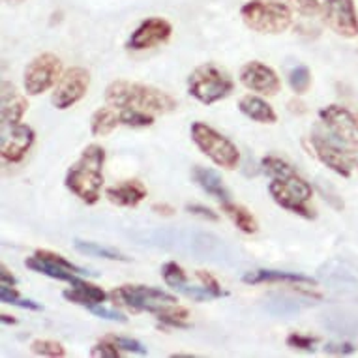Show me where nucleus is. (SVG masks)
I'll use <instances>...</instances> for the list:
<instances>
[{
    "mask_svg": "<svg viewBox=\"0 0 358 358\" xmlns=\"http://www.w3.org/2000/svg\"><path fill=\"white\" fill-rule=\"evenodd\" d=\"M233 90L235 81L214 62L197 66L188 77V94L206 107L229 98Z\"/></svg>",
    "mask_w": 358,
    "mask_h": 358,
    "instance_id": "4",
    "label": "nucleus"
},
{
    "mask_svg": "<svg viewBox=\"0 0 358 358\" xmlns=\"http://www.w3.org/2000/svg\"><path fill=\"white\" fill-rule=\"evenodd\" d=\"M115 345L122 352H137V355H147V347L143 345L141 341L134 340V338H126V336H109Z\"/></svg>",
    "mask_w": 358,
    "mask_h": 358,
    "instance_id": "37",
    "label": "nucleus"
},
{
    "mask_svg": "<svg viewBox=\"0 0 358 358\" xmlns=\"http://www.w3.org/2000/svg\"><path fill=\"white\" fill-rule=\"evenodd\" d=\"M30 351L38 357L62 358L66 357V347L55 340H34L30 343Z\"/></svg>",
    "mask_w": 358,
    "mask_h": 358,
    "instance_id": "33",
    "label": "nucleus"
},
{
    "mask_svg": "<svg viewBox=\"0 0 358 358\" xmlns=\"http://www.w3.org/2000/svg\"><path fill=\"white\" fill-rule=\"evenodd\" d=\"M238 79L248 90L261 96H276L282 90V79L274 68L261 60H250L241 68Z\"/></svg>",
    "mask_w": 358,
    "mask_h": 358,
    "instance_id": "11",
    "label": "nucleus"
},
{
    "mask_svg": "<svg viewBox=\"0 0 358 358\" xmlns=\"http://www.w3.org/2000/svg\"><path fill=\"white\" fill-rule=\"evenodd\" d=\"M109 299L115 306L128 308L129 311H148V313H159L165 306L178 302L175 294L162 291L150 285H120L109 293Z\"/></svg>",
    "mask_w": 358,
    "mask_h": 358,
    "instance_id": "6",
    "label": "nucleus"
},
{
    "mask_svg": "<svg viewBox=\"0 0 358 358\" xmlns=\"http://www.w3.org/2000/svg\"><path fill=\"white\" fill-rule=\"evenodd\" d=\"M106 103L117 109L136 107L152 115H167L176 111L178 107V101L162 88L145 83L126 81V79H117L107 85Z\"/></svg>",
    "mask_w": 358,
    "mask_h": 358,
    "instance_id": "2",
    "label": "nucleus"
},
{
    "mask_svg": "<svg viewBox=\"0 0 358 358\" xmlns=\"http://www.w3.org/2000/svg\"><path fill=\"white\" fill-rule=\"evenodd\" d=\"M285 343H287V347H291V349H296V351L313 352L315 351V345L319 343V338H315V336L300 334V332H291V334L285 338Z\"/></svg>",
    "mask_w": 358,
    "mask_h": 358,
    "instance_id": "34",
    "label": "nucleus"
},
{
    "mask_svg": "<svg viewBox=\"0 0 358 358\" xmlns=\"http://www.w3.org/2000/svg\"><path fill=\"white\" fill-rule=\"evenodd\" d=\"M118 126H122L120 124V111L109 103L106 107L96 109L90 117V134L94 137L111 136Z\"/></svg>",
    "mask_w": 358,
    "mask_h": 358,
    "instance_id": "23",
    "label": "nucleus"
},
{
    "mask_svg": "<svg viewBox=\"0 0 358 358\" xmlns=\"http://www.w3.org/2000/svg\"><path fill=\"white\" fill-rule=\"evenodd\" d=\"M195 276L199 278L201 285L208 291V293L214 296V300L216 299H222V296H227V291H223L222 289V283L217 282L216 278L212 276L210 272L206 271H197L195 272Z\"/></svg>",
    "mask_w": 358,
    "mask_h": 358,
    "instance_id": "35",
    "label": "nucleus"
},
{
    "mask_svg": "<svg viewBox=\"0 0 358 358\" xmlns=\"http://www.w3.org/2000/svg\"><path fill=\"white\" fill-rule=\"evenodd\" d=\"M118 111H120V124L126 126V128H150L156 122L152 113L141 111V109H136V107H124V109H118Z\"/></svg>",
    "mask_w": 358,
    "mask_h": 358,
    "instance_id": "28",
    "label": "nucleus"
},
{
    "mask_svg": "<svg viewBox=\"0 0 358 358\" xmlns=\"http://www.w3.org/2000/svg\"><path fill=\"white\" fill-rule=\"evenodd\" d=\"M0 321L4 324H17V319L12 317V315H8V313H2V315H0Z\"/></svg>",
    "mask_w": 358,
    "mask_h": 358,
    "instance_id": "44",
    "label": "nucleus"
},
{
    "mask_svg": "<svg viewBox=\"0 0 358 358\" xmlns=\"http://www.w3.org/2000/svg\"><path fill=\"white\" fill-rule=\"evenodd\" d=\"M324 351L330 352V355H352L357 351V347L352 343H347V341H341V343H329L324 347Z\"/></svg>",
    "mask_w": 358,
    "mask_h": 358,
    "instance_id": "40",
    "label": "nucleus"
},
{
    "mask_svg": "<svg viewBox=\"0 0 358 358\" xmlns=\"http://www.w3.org/2000/svg\"><path fill=\"white\" fill-rule=\"evenodd\" d=\"M10 2H13V4H19V2H24V0H10Z\"/></svg>",
    "mask_w": 358,
    "mask_h": 358,
    "instance_id": "45",
    "label": "nucleus"
},
{
    "mask_svg": "<svg viewBox=\"0 0 358 358\" xmlns=\"http://www.w3.org/2000/svg\"><path fill=\"white\" fill-rule=\"evenodd\" d=\"M189 134H192V141L195 143V147L199 148L212 164L225 171H233L238 167L241 152L229 137H225L216 128H212L201 120L192 124Z\"/></svg>",
    "mask_w": 358,
    "mask_h": 358,
    "instance_id": "5",
    "label": "nucleus"
},
{
    "mask_svg": "<svg viewBox=\"0 0 358 358\" xmlns=\"http://www.w3.org/2000/svg\"><path fill=\"white\" fill-rule=\"evenodd\" d=\"M261 165H263V169L266 175L271 176V178H276L282 184H285L291 192L294 194H299L302 199L311 201L313 197V188H311V184L306 180L304 176L299 175V171L294 169L293 165L285 162L280 156H274V154H268V156H264L261 159Z\"/></svg>",
    "mask_w": 358,
    "mask_h": 358,
    "instance_id": "14",
    "label": "nucleus"
},
{
    "mask_svg": "<svg viewBox=\"0 0 358 358\" xmlns=\"http://www.w3.org/2000/svg\"><path fill=\"white\" fill-rule=\"evenodd\" d=\"M76 250L83 255L88 257H98V259H107V261H120V263H129V257L122 255L117 250L107 246H100L98 242H88V241H76Z\"/></svg>",
    "mask_w": 358,
    "mask_h": 358,
    "instance_id": "25",
    "label": "nucleus"
},
{
    "mask_svg": "<svg viewBox=\"0 0 358 358\" xmlns=\"http://www.w3.org/2000/svg\"><path fill=\"white\" fill-rule=\"evenodd\" d=\"M120 349L115 345V341L111 338H106V340L98 341L96 345H92L90 349V355L98 358H118L120 357Z\"/></svg>",
    "mask_w": 358,
    "mask_h": 358,
    "instance_id": "36",
    "label": "nucleus"
},
{
    "mask_svg": "<svg viewBox=\"0 0 358 358\" xmlns=\"http://www.w3.org/2000/svg\"><path fill=\"white\" fill-rule=\"evenodd\" d=\"M173 34V24L164 17H148L129 36L126 48L131 51H147L167 43Z\"/></svg>",
    "mask_w": 358,
    "mask_h": 358,
    "instance_id": "15",
    "label": "nucleus"
},
{
    "mask_svg": "<svg viewBox=\"0 0 358 358\" xmlns=\"http://www.w3.org/2000/svg\"><path fill=\"white\" fill-rule=\"evenodd\" d=\"M107 152L101 145H87L83 148L81 156L76 164L66 171L64 186L68 192L76 195L85 205H96L101 197L103 188V165H106Z\"/></svg>",
    "mask_w": 358,
    "mask_h": 358,
    "instance_id": "1",
    "label": "nucleus"
},
{
    "mask_svg": "<svg viewBox=\"0 0 358 358\" xmlns=\"http://www.w3.org/2000/svg\"><path fill=\"white\" fill-rule=\"evenodd\" d=\"M319 120L323 131L338 145L345 147L351 152H358V122L357 115H352L347 107L327 106L319 111Z\"/></svg>",
    "mask_w": 358,
    "mask_h": 358,
    "instance_id": "8",
    "label": "nucleus"
},
{
    "mask_svg": "<svg viewBox=\"0 0 358 358\" xmlns=\"http://www.w3.org/2000/svg\"><path fill=\"white\" fill-rule=\"evenodd\" d=\"M0 283H4V285H13V287L19 283L17 278L13 276V272L10 271L4 263L0 264Z\"/></svg>",
    "mask_w": 358,
    "mask_h": 358,
    "instance_id": "42",
    "label": "nucleus"
},
{
    "mask_svg": "<svg viewBox=\"0 0 358 358\" xmlns=\"http://www.w3.org/2000/svg\"><path fill=\"white\" fill-rule=\"evenodd\" d=\"M311 147L315 158L323 165H327L336 175L349 178L352 169L358 167V152H351L345 147H341L334 139H330L323 129H315L310 137Z\"/></svg>",
    "mask_w": 358,
    "mask_h": 358,
    "instance_id": "9",
    "label": "nucleus"
},
{
    "mask_svg": "<svg viewBox=\"0 0 358 358\" xmlns=\"http://www.w3.org/2000/svg\"><path fill=\"white\" fill-rule=\"evenodd\" d=\"M71 287L62 291V296H64L68 302L77 306H85V308H92V306L103 304L107 299H109V293H106L103 289L94 285V283L83 280V276H77L73 282L70 283Z\"/></svg>",
    "mask_w": 358,
    "mask_h": 358,
    "instance_id": "20",
    "label": "nucleus"
},
{
    "mask_svg": "<svg viewBox=\"0 0 358 358\" xmlns=\"http://www.w3.org/2000/svg\"><path fill=\"white\" fill-rule=\"evenodd\" d=\"M24 266H27V268H30L32 272H38V274H43V276L53 278V280H59V282L71 283L77 278V274H73V272L57 268V266H53V264H49V263H45V261L38 259L36 255H32V257L27 259V261H24Z\"/></svg>",
    "mask_w": 358,
    "mask_h": 358,
    "instance_id": "26",
    "label": "nucleus"
},
{
    "mask_svg": "<svg viewBox=\"0 0 358 358\" xmlns=\"http://www.w3.org/2000/svg\"><path fill=\"white\" fill-rule=\"evenodd\" d=\"M162 278H164V282L169 285L171 289H175V291H180L182 287L188 285V274L184 272V268L175 261H169V263H165L162 266Z\"/></svg>",
    "mask_w": 358,
    "mask_h": 358,
    "instance_id": "31",
    "label": "nucleus"
},
{
    "mask_svg": "<svg viewBox=\"0 0 358 358\" xmlns=\"http://www.w3.org/2000/svg\"><path fill=\"white\" fill-rule=\"evenodd\" d=\"M62 60L55 53H41L30 60L23 71V87L27 96L48 92L62 77Z\"/></svg>",
    "mask_w": 358,
    "mask_h": 358,
    "instance_id": "7",
    "label": "nucleus"
},
{
    "mask_svg": "<svg viewBox=\"0 0 358 358\" xmlns=\"http://www.w3.org/2000/svg\"><path fill=\"white\" fill-rule=\"evenodd\" d=\"M90 88V73L81 66H73L62 73L60 81L55 85L53 94H51V103L55 109L66 111L87 96Z\"/></svg>",
    "mask_w": 358,
    "mask_h": 358,
    "instance_id": "10",
    "label": "nucleus"
},
{
    "mask_svg": "<svg viewBox=\"0 0 358 358\" xmlns=\"http://www.w3.org/2000/svg\"><path fill=\"white\" fill-rule=\"evenodd\" d=\"M147 186L137 178H129V180L109 186L106 189V197L109 203L117 206H126V208H134V206L141 205L143 201L147 199Z\"/></svg>",
    "mask_w": 358,
    "mask_h": 358,
    "instance_id": "19",
    "label": "nucleus"
},
{
    "mask_svg": "<svg viewBox=\"0 0 358 358\" xmlns=\"http://www.w3.org/2000/svg\"><path fill=\"white\" fill-rule=\"evenodd\" d=\"M0 300H2L4 304L17 306V308H23V310H32V311L43 310L41 304H38V302H34V300H30V299H23L13 285H4V283H0Z\"/></svg>",
    "mask_w": 358,
    "mask_h": 358,
    "instance_id": "30",
    "label": "nucleus"
},
{
    "mask_svg": "<svg viewBox=\"0 0 358 358\" xmlns=\"http://www.w3.org/2000/svg\"><path fill=\"white\" fill-rule=\"evenodd\" d=\"M242 282L248 285H261V283H285V285H317V280L299 272L285 271H268V268H259V271H250L242 276Z\"/></svg>",
    "mask_w": 358,
    "mask_h": 358,
    "instance_id": "18",
    "label": "nucleus"
},
{
    "mask_svg": "<svg viewBox=\"0 0 358 358\" xmlns=\"http://www.w3.org/2000/svg\"><path fill=\"white\" fill-rule=\"evenodd\" d=\"M186 212H189V214H194V216L197 217H203L206 222H220V214L212 210L210 206L194 203V205H186Z\"/></svg>",
    "mask_w": 358,
    "mask_h": 358,
    "instance_id": "39",
    "label": "nucleus"
},
{
    "mask_svg": "<svg viewBox=\"0 0 358 358\" xmlns=\"http://www.w3.org/2000/svg\"><path fill=\"white\" fill-rule=\"evenodd\" d=\"M357 122H358V115H357Z\"/></svg>",
    "mask_w": 358,
    "mask_h": 358,
    "instance_id": "46",
    "label": "nucleus"
},
{
    "mask_svg": "<svg viewBox=\"0 0 358 358\" xmlns=\"http://www.w3.org/2000/svg\"><path fill=\"white\" fill-rule=\"evenodd\" d=\"M293 12L304 15V17H323L324 10L329 6L330 0H287Z\"/></svg>",
    "mask_w": 358,
    "mask_h": 358,
    "instance_id": "32",
    "label": "nucleus"
},
{
    "mask_svg": "<svg viewBox=\"0 0 358 358\" xmlns=\"http://www.w3.org/2000/svg\"><path fill=\"white\" fill-rule=\"evenodd\" d=\"M29 111V100L19 88L10 81H2V92H0V120L2 128L15 126L23 122L24 113Z\"/></svg>",
    "mask_w": 358,
    "mask_h": 358,
    "instance_id": "16",
    "label": "nucleus"
},
{
    "mask_svg": "<svg viewBox=\"0 0 358 358\" xmlns=\"http://www.w3.org/2000/svg\"><path fill=\"white\" fill-rule=\"evenodd\" d=\"M152 212H156L158 216L171 217V216H175L176 208L173 205H169V203H154Z\"/></svg>",
    "mask_w": 358,
    "mask_h": 358,
    "instance_id": "43",
    "label": "nucleus"
},
{
    "mask_svg": "<svg viewBox=\"0 0 358 358\" xmlns=\"http://www.w3.org/2000/svg\"><path fill=\"white\" fill-rule=\"evenodd\" d=\"M248 29L257 34H283L293 24V8L283 0H248L241 8Z\"/></svg>",
    "mask_w": 358,
    "mask_h": 358,
    "instance_id": "3",
    "label": "nucleus"
},
{
    "mask_svg": "<svg viewBox=\"0 0 358 358\" xmlns=\"http://www.w3.org/2000/svg\"><path fill=\"white\" fill-rule=\"evenodd\" d=\"M268 194H271V197L274 199V203H276L278 206H282L285 210L293 212L296 216L304 217V220H315V217H317V212L308 205L310 201L302 199L299 194L291 192L285 184H282L280 180H276V178H272L271 184H268Z\"/></svg>",
    "mask_w": 358,
    "mask_h": 358,
    "instance_id": "17",
    "label": "nucleus"
},
{
    "mask_svg": "<svg viewBox=\"0 0 358 358\" xmlns=\"http://www.w3.org/2000/svg\"><path fill=\"white\" fill-rule=\"evenodd\" d=\"M238 111L246 118L253 120L257 124H276L278 115L274 111V107L268 101L255 94L242 96L238 100Z\"/></svg>",
    "mask_w": 358,
    "mask_h": 358,
    "instance_id": "22",
    "label": "nucleus"
},
{
    "mask_svg": "<svg viewBox=\"0 0 358 358\" xmlns=\"http://www.w3.org/2000/svg\"><path fill=\"white\" fill-rule=\"evenodd\" d=\"M192 178L205 194L220 201V205L225 201H231V192L225 188V182H223V178L217 171L210 169V167H203V165H195L192 169Z\"/></svg>",
    "mask_w": 358,
    "mask_h": 358,
    "instance_id": "21",
    "label": "nucleus"
},
{
    "mask_svg": "<svg viewBox=\"0 0 358 358\" xmlns=\"http://www.w3.org/2000/svg\"><path fill=\"white\" fill-rule=\"evenodd\" d=\"M323 21L334 34L345 40L358 36V12L355 0H330L323 13Z\"/></svg>",
    "mask_w": 358,
    "mask_h": 358,
    "instance_id": "13",
    "label": "nucleus"
},
{
    "mask_svg": "<svg viewBox=\"0 0 358 358\" xmlns=\"http://www.w3.org/2000/svg\"><path fill=\"white\" fill-rule=\"evenodd\" d=\"M156 319H158L162 324H165V327H171V329H189V327H192L186 319L173 317V315H158Z\"/></svg>",
    "mask_w": 358,
    "mask_h": 358,
    "instance_id": "41",
    "label": "nucleus"
},
{
    "mask_svg": "<svg viewBox=\"0 0 358 358\" xmlns=\"http://www.w3.org/2000/svg\"><path fill=\"white\" fill-rule=\"evenodd\" d=\"M36 141V131L29 124H15L2 128L0 139V156L6 164H19L29 154Z\"/></svg>",
    "mask_w": 358,
    "mask_h": 358,
    "instance_id": "12",
    "label": "nucleus"
},
{
    "mask_svg": "<svg viewBox=\"0 0 358 358\" xmlns=\"http://www.w3.org/2000/svg\"><path fill=\"white\" fill-rule=\"evenodd\" d=\"M222 210L231 222L235 223L236 229L242 231L244 235H255L259 231L257 217L253 216L244 205H238V203H233V201H225V203H222Z\"/></svg>",
    "mask_w": 358,
    "mask_h": 358,
    "instance_id": "24",
    "label": "nucleus"
},
{
    "mask_svg": "<svg viewBox=\"0 0 358 358\" xmlns=\"http://www.w3.org/2000/svg\"><path fill=\"white\" fill-rule=\"evenodd\" d=\"M289 87H291V90H293L294 94L296 96H304L308 90L311 88V71L308 66L300 64L296 66V68H293V70L289 71Z\"/></svg>",
    "mask_w": 358,
    "mask_h": 358,
    "instance_id": "29",
    "label": "nucleus"
},
{
    "mask_svg": "<svg viewBox=\"0 0 358 358\" xmlns=\"http://www.w3.org/2000/svg\"><path fill=\"white\" fill-rule=\"evenodd\" d=\"M34 255L41 261H45V263L53 264L57 268H62V271H68V272H73L77 276H96L94 272H88L87 268H83V266H77L76 263H71L64 255H60L57 252H51V250H36Z\"/></svg>",
    "mask_w": 358,
    "mask_h": 358,
    "instance_id": "27",
    "label": "nucleus"
},
{
    "mask_svg": "<svg viewBox=\"0 0 358 358\" xmlns=\"http://www.w3.org/2000/svg\"><path fill=\"white\" fill-rule=\"evenodd\" d=\"M88 311H90V313H94V315H98V317L113 321V323H128V317L124 315L122 311L109 310V308H106L103 304L92 306V308H88Z\"/></svg>",
    "mask_w": 358,
    "mask_h": 358,
    "instance_id": "38",
    "label": "nucleus"
}]
</instances>
